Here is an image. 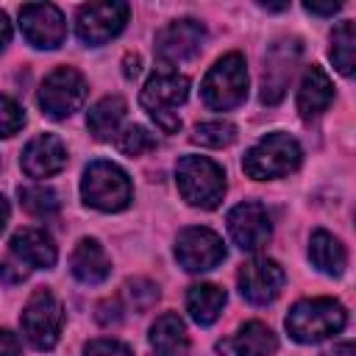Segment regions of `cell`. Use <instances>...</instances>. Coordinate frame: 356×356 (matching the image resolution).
Instances as JSON below:
<instances>
[{
	"label": "cell",
	"mask_w": 356,
	"mask_h": 356,
	"mask_svg": "<svg viewBox=\"0 0 356 356\" xmlns=\"http://www.w3.org/2000/svg\"><path fill=\"white\" fill-rule=\"evenodd\" d=\"M236 139V125L228 120H211V122H200L192 131V142L203 145V147H228Z\"/></svg>",
	"instance_id": "26"
},
{
	"label": "cell",
	"mask_w": 356,
	"mask_h": 356,
	"mask_svg": "<svg viewBox=\"0 0 356 356\" xmlns=\"http://www.w3.org/2000/svg\"><path fill=\"white\" fill-rule=\"evenodd\" d=\"M86 100V78L75 67H56L39 86V106L47 117L64 120Z\"/></svg>",
	"instance_id": "8"
},
{
	"label": "cell",
	"mask_w": 356,
	"mask_h": 356,
	"mask_svg": "<svg viewBox=\"0 0 356 356\" xmlns=\"http://www.w3.org/2000/svg\"><path fill=\"white\" fill-rule=\"evenodd\" d=\"M303 8H306L309 14L331 17V14H337V11H339V3H325V6H320V3H303Z\"/></svg>",
	"instance_id": "33"
},
{
	"label": "cell",
	"mask_w": 356,
	"mask_h": 356,
	"mask_svg": "<svg viewBox=\"0 0 356 356\" xmlns=\"http://www.w3.org/2000/svg\"><path fill=\"white\" fill-rule=\"evenodd\" d=\"M200 95L203 103L214 111H228L236 108L245 95H248V70H245V58L239 53H228L222 56L203 78L200 83Z\"/></svg>",
	"instance_id": "6"
},
{
	"label": "cell",
	"mask_w": 356,
	"mask_h": 356,
	"mask_svg": "<svg viewBox=\"0 0 356 356\" xmlns=\"http://www.w3.org/2000/svg\"><path fill=\"white\" fill-rule=\"evenodd\" d=\"M128 3L111 0V3H86L78 8L75 33L83 44L97 47L106 44L111 36H117L128 22Z\"/></svg>",
	"instance_id": "9"
},
{
	"label": "cell",
	"mask_w": 356,
	"mask_h": 356,
	"mask_svg": "<svg viewBox=\"0 0 356 356\" xmlns=\"http://www.w3.org/2000/svg\"><path fill=\"white\" fill-rule=\"evenodd\" d=\"M19 203L25 206V211H31L33 217H50L58 211V195L50 186H19Z\"/></svg>",
	"instance_id": "27"
},
{
	"label": "cell",
	"mask_w": 356,
	"mask_h": 356,
	"mask_svg": "<svg viewBox=\"0 0 356 356\" xmlns=\"http://www.w3.org/2000/svg\"><path fill=\"white\" fill-rule=\"evenodd\" d=\"M19 164L28 178H50L64 170L67 147L56 134H39L25 145Z\"/></svg>",
	"instance_id": "16"
},
{
	"label": "cell",
	"mask_w": 356,
	"mask_h": 356,
	"mask_svg": "<svg viewBox=\"0 0 356 356\" xmlns=\"http://www.w3.org/2000/svg\"><path fill=\"white\" fill-rule=\"evenodd\" d=\"M0 356H19V339L6 328H0Z\"/></svg>",
	"instance_id": "32"
},
{
	"label": "cell",
	"mask_w": 356,
	"mask_h": 356,
	"mask_svg": "<svg viewBox=\"0 0 356 356\" xmlns=\"http://www.w3.org/2000/svg\"><path fill=\"white\" fill-rule=\"evenodd\" d=\"M175 259L186 273H206V270H214L225 259V245L214 231L192 225L178 234Z\"/></svg>",
	"instance_id": "10"
},
{
	"label": "cell",
	"mask_w": 356,
	"mask_h": 356,
	"mask_svg": "<svg viewBox=\"0 0 356 356\" xmlns=\"http://www.w3.org/2000/svg\"><path fill=\"white\" fill-rule=\"evenodd\" d=\"M125 117V100L120 95H108L103 100H97L89 114H86V125H89V134L95 139H111L120 128Z\"/></svg>",
	"instance_id": "24"
},
{
	"label": "cell",
	"mask_w": 356,
	"mask_h": 356,
	"mask_svg": "<svg viewBox=\"0 0 356 356\" xmlns=\"http://www.w3.org/2000/svg\"><path fill=\"white\" fill-rule=\"evenodd\" d=\"M328 56L342 75H353V67H356V25H353V19H345L334 28Z\"/></svg>",
	"instance_id": "25"
},
{
	"label": "cell",
	"mask_w": 356,
	"mask_h": 356,
	"mask_svg": "<svg viewBox=\"0 0 356 356\" xmlns=\"http://www.w3.org/2000/svg\"><path fill=\"white\" fill-rule=\"evenodd\" d=\"M125 75L128 78H136L139 75V56L136 53H128L125 56Z\"/></svg>",
	"instance_id": "36"
},
{
	"label": "cell",
	"mask_w": 356,
	"mask_h": 356,
	"mask_svg": "<svg viewBox=\"0 0 356 356\" xmlns=\"http://www.w3.org/2000/svg\"><path fill=\"white\" fill-rule=\"evenodd\" d=\"M225 306V289L217 284H192L186 292V312L197 325H211Z\"/></svg>",
	"instance_id": "23"
},
{
	"label": "cell",
	"mask_w": 356,
	"mask_h": 356,
	"mask_svg": "<svg viewBox=\"0 0 356 356\" xmlns=\"http://www.w3.org/2000/svg\"><path fill=\"white\" fill-rule=\"evenodd\" d=\"M275 348H278L275 334L259 320L245 323L236 334L217 342V350L222 356H270L275 353Z\"/></svg>",
	"instance_id": "17"
},
{
	"label": "cell",
	"mask_w": 356,
	"mask_h": 356,
	"mask_svg": "<svg viewBox=\"0 0 356 356\" xmlns=\"http://www.w3.org/2000/svg\"><path fill=\"white\" fill-rule=\"evenodd\" d=\"M8 39H11V22H8L6 11H0V50L8 44Z\"/></svg>",
	"instance_id": "35"
},
{
	"label": "cell",
	"mask_w": 356,
	"mask_h": 356,
	"mask_svg": "<svg viewBox=\"0 0 356 356\" xmlns=\"http://www.w3.org/2000/svg\"><path fill=\"white\" fill-rule=\"evenodd\" d=\"M300 159H303V150L298 139L284 131H275L259 139L245 153L242 170L256 181H267V178H281V175L295 172L300 167Z\"/></svg>",
	"instance_id": "4"
},
{
	"label": "cell",
	"mask_w": 356,
	"mask_h": 356,
	"mask_svg": "<svg viewBox=\"0 0 356 356\" xmlns=\"http://www.w3.org/2000/svg\"><path fill=\"white\" fill-rule=\"evenodd\" d=\"M309 259L325 275H342L345 264H348L345 245L334 234H328V231H314L312 234V239H309Z\"/></svg>",
	"instance_id": "22"
},
{
	"label": "cell",
	"mask_w": 356,
	"mask_h": 356,
	"mask_svg": "<svg viewBox=\"0 0 356 356\" xmlns=\"http://www.w3.org/2000/svg\"><path fill=\"white\" fill-rule=\"evenodd\" d=\"M70 270L81 284H100L111 273V261L97 239H81L70 256Z\"/></svg>",
	"instance_id": "20"
},
{
	"label": "cell",
	"mask_w": 356,
	"mask_h": 356,
	"mask_svg": "<svg viewBox=\"0 0 356 356\" xmlns=\"http://www.w3.org/2000/svg\"><path fill=\"white\" fill-rule=\"evenodd\" d=\"M284 278L286 275L275 259H250L236 273V284H239L242 298L256 303V306L273 303L284 286Z\"/></svg>",
	"instance_id": "14"
},
{
	"label": "cell",
	"mask_w": 356,
	"mask_h": 356,
	"mask_svg": "<svg viewBox=\"0 0 356 356\" xmlns=\"http://www.w3.org/2000/svg\"><path fill=\"white\" fill-rule=\"evenodd\" d=\"M331 100H334V83H331V78L325 75L323 67L312 64L303 72L300 89H298V111H300V117L312 120V117L323 114L331 106Z\"/></svg>",
	"instance_id": "19"
},
{
	"label": "cell",
	"mask_w": 356,
	"mask_h": 356,
	"mask_svg": "<svg viewBox=\"0 0 356 356\" xmlns=\"http://www.w3.org/2000/svg\"><path fill=\"white\" fill-rule=\"evenodd\" d=\"M186 95H189V78L172 67H159L145 81L139 103L164 134H175L181 128V117L175 114V108L186 100Z\"/></svg>",
	"instance_id": "1"
},
{
	"label": "cell",
	"mask_w": 356,
	"mask_h": 356,
	"mask_svg": "<svg viewBox=\"0 0 356 356\" xmlns=\"http://www.w3.org/2000/svg\"><path fill=\"white\" fill-rule=\"evenodd\" d=\"M81 195H83V203L92 209L122 211L134 197V186L122 167H117L114 161L97 159L83 170Z\"/></svg>",
	"instance_id": "5"
},
{
	"label": "cell",
	"mask_w": 356,
	"mask_h": 356,
	"mask_svg": "<svg viewBox=\"0 0 356 356\" xmlns=\"http://www.w3.org/2000/svg\"><path fill=\"white\" fill-rule=\"evenodd\" d=\"M19 28L28 44L39 50H56L67 36L64 14L53 3H28L19 8Z\"/></svg>",
	"instance_id": "11"
},
{
	"label": "cell",
	"mask_w": 356,
	"mask_h": 356,
	"mask_svg": "<svg viewBox=\"0 0 356 356\" xmlns=\"http://www.w3.org/2000/svg\"><path fill=\"white\" fill-rule=\"evenodd\" d=\"M6 222H8V200H6L3 195H0V234H3Z\"/></svg>",
	"instance_id": "37"
},
{
	"label": "cell",
	"mask_w": 356,
	"mask_h": 356,
	"mask_svg": "<svg viewBox=\"0 0 356 356\" xmlns=\"http://www.w3.org/2000/svg\"><path fill=\"white\" fill-rule=\"evenodd\" d=\"M348 323V312L334 298H306L298 300L286 314V331L295 342H320L339 334Z\"/></svg>",
	"instance_id": "2"
},
{
	"label": "cell",
	"mask_w": 356,
	"mask_h": 356,
	"mask_svg": "<svg viewBox=\"0 0 356 356\" xmlns=\"http://www.w3.org/2000/svg\"><path fill=\"white\" fill-rule=\"evenodd\" d=\"M175 184L181 197L197 209L220 206L225 195V172L206 156H184L175 164Z\"/></svg>",
	"instance_id": "3"
},
{
	"label": "cell",
	"mask_w": 356,
	"mask_h": 356,
	"mask_svg": "<svg viewBox=\"0 0 356 356\" xmlns=\"http://www.w3.org/2000/svg\"><path fill=\"white\" fill-rule=\"evenodd\" d=\"M25 275H28V267L14 256L0 264V281H6V284H19Z\"/></svg>",
	"instance_id": "31"
},
{
	"label": "cell",
	"mask_w": 356,
	"mask_h": 356,
	"mask_svg": "<svg viewBox=\"0 0 356 356\" xmlns=\"http://www.w3.org/2000/svg\"><path fill=\"white\" fill-rule=\"evenodd\" d=\"M147 339H150V356H186V350H189V337H186L184 320L175 312L156 317Z\"/></svg>",
	"instance_id": "21"
},
{
	"label": "cell",
	"mask_w": 356,
	"mask_h": 356,
	"mask_svg": "<svg viewBox=\"0 0 356 356\" xmlns=\"http://www.w3.org/2000/svg\"><path fill=\"white\" fill-rule=\"evenodd\" d=\"M19 325H22L25 339L36 350L56 348V342L61 337V325H64V309H61L58 298L44 286L33 289V295L28 298V303L19 314Z\"/></svg>",
	"instance_id": "7"
},
{
	"label": "cell",
	"mask_w": 356,
	"mask_h": 356,
	"mask_svg": "<svg viewBox=\"0 0 356 356\" xmlns=\"http://www.w3.org/2000/svg\"><path fill=\"white\" fill-rule=\"evenodd\" d=\"M117 147L125 156H142L147 150H156V136L145 128V125H128L120 136H117Z\"/></svg>",
	"instance_id": "28"
},
{
	"label": "cell",
	"mask_w": 356,
	"mask_h": 356,
	"mask_svg": "<svg viewBox=\"0 0 356 356\" xmlns=\"http://www.w3.org/2000/svg\"><path fill=\"white\" fill-rule=\"evenodd\" d=\"M83 353L86 356H134L131 348L117 342V339H92Z\"/></svg>",
	"instance_id": "30"
},
{
	"label": "cell",
	"mask_w": 356,
	"mask_h": 356,
	"mask_svg": "<svg viewBox=\"0 0 356 356\" xmlns=\"http://www.w3.org/2000/svg\"><path fill=\"white\" fill-rule=\"evenodd\" d=\"M228 234L234 239L236 248L242 250H259L270 242L273 236V225H270V214L261 203L256 200H245L236 203L228 211Z\"/></svg>",
	"instance_id": "13"
},
{
	"label": "cell",
	"mask_w": 356,
	"mask_h": 356,
	"mask_svg": "<svg viewBox=\"0 0 356 356\" xmlns=\"http://www.w3.org/2000/svg\"><path fill=\"white\" fill-rule=\"evenodd\" d=\"M323 356H356V350H353V342H339L331 350H325Z\"/></svg>",
	"instance_id": "34"
},
{
	"label": "cell",
	"mask_w": 356,
	"mask_h": 356,
	"mask_svg": "<svg viewBox=\"0 0 356 356\" xmlns=\"http://www.w3.org/2000/svg\"><path fill=\"white\" fill-rule=\"evenodd\" d=\"M22 125H25V114H22L19 103L6 97V95H0V139L14 136Z\"/></svg>",
	"instance_id": "29"
},
{
	"label": "cell",
	"mask_w": 356,
	"mask_h": 356,
	"mask_svg": "<svg viewBox=\"0 0 356 356\" xmlns=\"http://www.w3.org/2000/svg\"><path fill=\"white\" fill-rule=\"evenodd\" d=\"M11 256L19 259L25 267H53L58 259V250L50 239V234H44L42 228H22L11 236Z\"/></svg>",
	"instance_id": "18"
},
{
	"label": "cell",
	"mask_w": 356,
	"mask_h": 356,
	"mask_svg": "<svg viewBox=\"0 0 356 356\" xmlns=\"http://www.w3.org/2000/svg\"><path fill=\"white\" fill-rule=\"evenodd\" d=\"M300 47L295 39L278 42L267 58H264V78H261V103H278L289 86V78L295 72Z\"/></svg>",
	"instance_id": "15"
},
{
	"label": "cell",
	"mask_w": 356,
	"mask_h": 356,
	"mask_svg": "<svg viewBox=\"0 0 356 356\" xmlns=\"http://www.w3.org/2000/svg\"><path fill=\"white\" fill-rule=\"evenodd\" d=\"M203 42H206V28L197 19H192V17L175 19L156 33V56L164 61V67L178 64V61L195 58L200 53Z\"/></svg>",
	"instance_id": "12"
}]
</instances>
